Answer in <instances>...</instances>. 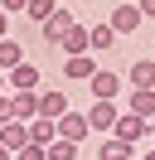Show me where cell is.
I'll return each instance as SVG.
<instances>
[{"label": "cell", "mask_w": 155, "mask_h": 160, "mask_svg": "<svg viewBox=\"0 0 155 160\" xmlns=\"http://www.w3.org/2000/svg\"><path fill=\"white\" fill-rule=\"evenodd\" d=\"M5 34H10V15L0 10V39H5Z\"/></svg>", "instance_id": "23"}, {"label": "cell", "mask_w": 155, "mask_h": 160, "mask_svg": "<svg viewBox=\"0 0 155 160\" xmlns=\"http://www.w3.org/2000/svg\"><path fill=\"white\" fill-rule=\"evenodd\" d=\"M82 117H87V131H107V136H112V126H116V117H121V107H116V102H92Z\"/></svg>", "instance_id": "6"}, {"label": "cell", "mask_w": 155, "mask_h": 160, "mask_svg": "<svg viewBox=\"0 0 155 160\" xmlns=\"http://www.w3.org/2000/svg\"><path fill=\"white\" fill-rule=\"evenodd\" d=\"M29 126V146H53L58 141V131H53V121H44V117H34V121H24Z\"/></svg>", "instance_id": "14"}, {"label": "cell", "mask_w": 155, "mask_h": 160, "mask_svg": "<svg viewBox=\"0 0 155 160\" xmlns=\"http://www.w3.org/2000/svg\"><path fill=\"white\" fill-rule=\"evenodd\" d=\"M131 117H141V121H155V88H131Z\"/></svg>", "instance_id": "10"}, {"label": "cell", "mask_w": 155, "mask_h": 160, "mask_svg": "<svg viewBox=\"0 0 155 160\" xmlns=\"http://www.w3.org/2000/svg\"><path fill=\"white\" fill-rule=\"evenodd\" d=\"M112 39H116V34L107 29V24H92V29H87V53H102V49H112Z\"/></svg>", "instance_id": "17"}, {"label": "cell", "mask_w": 155, "mask_h": 160, "mask_svg": "<svg viewBox=\"0 0 155 160\" xmlns=\"http://www.w3.org/2000/svg\"><path fill=\"white\" fill-rule=\"evenodd\" d=\"M58 49H63V58L68 53H87V24H73V29L58 39Z\"/></svg>", "instance_id": "16"}, {"label": "cell", "mask_w": 155, "mask_h": 160, "mask_svg": "<svg viewBox=\"0 0 155 160\" xmlns=\"http://www.w3.org/2000/svg\"><path fill=\"white\" fill-rule=\"evenodd\" d=\"M0 160H10V150H5V146H0Z\"/></svg>", "instance_id": "26"}, {"label": "cell", "mask_w": 155, "mask_h": 160, "mask_svg": "<svg viewBox=\"0 0 155 160\" xmlns=\"http://www.w3.org/2000/svg\"><path fill=\"white\" fill-rule=\"evenodd\" d=\"M136 10H141V20H155V0H131Z\"/></svg>", "instance_id": "21"}, {"label": "cell", "mask_w": 155, "mask_h": 160, "mask_svg": "<svg viewBox=\"0 0 155 160\" xmlns=\"http://www.w3.org/2000/svg\"><path fill=\"white\" fill-rule=\"evenodd\" d=\"M136 160H155V146H150V150H145V155H136Z\"/></svg>", "instance_id": "24"}, {"label": "cell", "mask_w": 155, "mask_h": 160, "mask_svg": "<svg viewBox=\"0 0 155 160\" xmlns=\"http://www.w3.org/2000/svg\"><path fill=\"white\" fill-rule=\"evenodd\" d=\"M53 131H58V141H73V146H82V141L92 136V131H87V117H82V112H73V107L53 121Z\"/></svg>", "instance_id": "2"}, {"label": "cell", "mask_w": 155, "mask_h": 160, "mask_svg": "<svg viewBox=\"0 0 155 160\" xmlns=\"http://www.w3.org/2000/svg\"><path fill=\"white\" fill-rule=\"evenodd\" d=\"M121 82H126V78H121L116 68H97L92 78H87V88H92V97H97V102H116Z\"/></svg>", "instance_id": "4"}, {"label": "cell", "mask_w": 155, "mask_h": 160, "mask_svg": "<svg viewBox=\"0 0 155 160\" xmlns=\"http://www.w3.org/2000/svg\"><path fill=\"white\" fill-rule=\"evenodd\" d=\"M97 68H102V63H97L92 53H68V58H63V78L68 82H87Z\"/></svg>", "instance_id": "8"}, {"label": "cell", "mask_w": 155, "mask_h": 160, "mask_svg": "<svg viewBox=\"0 0 155 160\" xmlns=\"http://www.w3.org/2000/svg\"><path fill=\"white\" fill-rule=\"evenodd\" d=\"M15 63H24V44L5 34V39H0V73H10Z\"/></svg>", "instance_id": "15"}, {"label": "cell", "mask_w": 155, "mask_h": 160, "mask_svg": "<svg viewBox=\"0 0 155 160\" xmlns=\"http://www.w3.org/2000/svg\"><path fill=\"white\" fill-rule=\"evenodd\" d=\"M150 146H155V126H150Z\"/></svg>", "instance_id": "27"}, {"label": "cell", "mask_w": 155, "mask_h": 160, "mask_svg": "<svg viewBox=\"0 0 155 160\" xmlns=\"http://www.w3.org/2000/svg\"><path fill=\"white\" fill-rule=\"evenodd\" d=\"M53 10H58V0H29V5H24V15H29V20H39V24H44Z\"/></svg>", "instance_id": "19"}, {"label": "cell", "mask_w": 155, "mask_h": 160, "mask_svg": "<svg viewBox=\"0 0 155 160\" xmlns=\"http://www.w3.org/2000/svg\"><path fill=\"white\" fill-rule=\"evenodd\" d=\"M63 112H68V92H58V88H39V97H34V117L58 121Z\"/></svg>", "instance_id": "5"}, {"label": "cell", "mask_w": 155, "mask_h": 160, "mask_svg": "<svg viewBox=\"0 0 155 160\" xmlns=\"http://www.w3.org/2000/svg\"><path fill=\"white\" fill-rule=\"evenodd\" d=\"M5 121H15V102H10V92H0V126Z\"/></svg>", "instance_id": "20"}, {"label": "cell", "mask_w": 155, "mask_h": 160, "mask_svg": "<svg viewBox=\"0 0 155 160\" xmlns=\"http://www.w3.org/2000/svg\"><path fill=\"white\" fill-rule=\"evenodd\" d=\"M97 160H136V146H126V141L107 136L102 146H97Z\"/></svg>", "instance_id": "13"}, {"label": "cell", "mask_w": 155, "mask_h": 160, "mask_svg": "<svg viewBox=\"0 0 155 160\" xmlns=\"http://www.w3.org/2000/svg\"><path fill=\"white\" fill-rule=\"evenodd\" d=\"M73 24H78V20H73V10H63V5H58V10L44 20V39H48V44H58L68 29H73Z\"/></svg>", "instance_id": "9"}, {"label": "cell", "mask_w": 155, "mask_h": 160, "mask_svg": "<svg viewBox=\"0 0 155 160\" xmlns=\"http://www.w3.org/2000/svg\"><path fill=\"white\" fill-rule=\"evenodd\" d=\"M24 5H29V0H0V10H5V15H10V10H24Z\"/></svg>", "instance_id": "22"}, {"label": "cell", "mask_w": 155, "mask_h": 160, "mask_svg": "<svg viewBox=\"0 0 155 160\" xmlns=\"http://www.w3.org/2000/svg\"><path fill=\"white\" fill-rule=\"evenodd\" d=\"M0 146L15 155L19 146H29V126H24V121H5V126H0Z\"/></svg>", "instance_id": "11"}, {"label": "cell", "mask_w": 155, "mask_h": 160, "mask_svg": "<svg viewBox=\"0 0 155 160\" xmlns=\"http://www.w3.org/2000/svg\"><path fill=\"white\" fill-rule=\"evenodd\" d=\"M107 29H112V34H136V29H141V10H136L131 0L112 5V20H107Z\"/></svg>", "instance_id": "7"}, {"label": "cell", "mask_w": 155, "mask_h": 160, "mask_svg": "<svg viewBox=\"0 0 155 160\" xmlns=\"http://www.w3.org/2000/svg\"><path fill=\"white\" fill-rule=\"evenodd\" d=\"M112 136L126 141V146H141V141H150V121H141V117H131V112H121V117H116V126H112Z\"/></svg>", "instance_id": "1"}, {"label": "cell", "mask_w": 155, "mask_h": 160, "mask_svg": "<svg viewBox=\"0 0 155 160\" xmlns=\"http://www.w3.org/2000/svg\"><path fill=\"white\" fill-rule=\"evenodd\" d=\"M44 160H78V146L73 141H53V146H44Z\"/></svg>", "instance_id": "18"}, {"label": "cell", "mask_w": 155, "mask_h": 160, "mask_svg": "<svg viewBox=\"0 0 155 160\" xmlns=\"http://www.w3.org/2000/svg\"><path fill=\"white\" fill-rule=\"evenodd\" d=\"M0 92H10V88H5V73H0Z\"/></svg>", "instance_id": "25"}, {"label": "cell", "mask_w": 155, "mask_h": 160, "mask_svg": "<svg viewBox=\"0 0 155 160\" xmlns=\"http://www.w3.org/2000/svg\"><path fill=\"white\" fill-rule=\"evenodd\" d=\"M126 82L131 88H155V58H136L126 68Z\"/></svg>", "instance_id": "12"}, {"label": "cell", "mask_w": 155, "mask_h": 160, "mask_svg": "<svg viewBox=\"0 0 155 160\" xmlns=\"http://www.w3.org/2000/svg\"><path fill=\"white\" fill-rule=\"evenodd\" d=\"M5 88H10V92H39V88H44V78H39V68L24 58V63H15V68L5 73Z\"/></svg>", "instance_id": "3"}]
</instances>
